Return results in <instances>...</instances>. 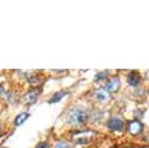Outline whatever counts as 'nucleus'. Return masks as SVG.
Segmentation results:
<instances>
[{
    "label": "nucleus",
    "mask_w": 149,
    "mask_h": 148,
    "mask_svg": "<svg viewBox=\"0 0 149 148\" xmlns=\"http://www.w3.org/2000/svg\"><path fill=\"white\" fill-rule=\"evenodd\" d=\"M86 119H87V112L84 111L83 108H72L66 114V122L72 126L81 125L86 121Z\"/></svg>",
    "instance_id": "f257e3e1"
},
{
    "label": "nucleus",
    "mask_w": 149,
    "mask_h": 148,
    "mask_svg": "<svg viewBox=\"0 0 149 148\" xmlns=\"http://www.w3.org/2000/svg\"><path fill=\"white\" fill-rule=\"evenodd\" d=\"M40 94V91L37 89H31L29 91H27L23 97H22V103L26 104V105H33L36 103L37 100V97Z\"/></svg>",
    "instance_id": "f03ea898"
},
{
    "label": "nucleus",
    "mask_w": 149,
    "mask_h": 148,
    "mask_svg": "<svg viewBox=\"0 0 149 148\" xmlns=\"http://www.w3.org/2000/svg\"><path fill=\"white\" fill-rule=\"evenodd\" d=\"M93 133L91 131H84V132H77L76 135L73 136V141L77 143H87L91 140V136Z\"/></svg>",
    "instance_id": "7ed1b4c3"
},
{
    "label": "nucleus",
    "mask_w": 149,
    "mask_h": 148,
    "mask_svg": "<svg viewBox=\"0 0 149 148\" xmlns=\"http://www.w3.org/2000/svg\"><path fill=\"white\" fill-rule=\"evenodd\" d=\"M93 97L95 98V100H98L99 103H106L109 100L111 94L104 89V87H99L97 90H94L93 92Z\"/></svg>",
    "instance_id": "20e7f679"
},
{
    "label": "nucleus",
    "mask_w": 149,
    "mask_h": 148,
    "mask_svg": "<svg viewBox=\"0 0 149 148\" xmlns=\"http://www.w3.org/2000/svg\"><path fill=\"white\" fill-rule=\"evenodd\" d=\"M142 129H143V125H142L140 121H137V120H132V121H129L128 125H127V131H128L132 135H137V134H140V133L142 132Z\"/></svg>",
    "instance_id": "39448f33"
},
{
    "label": "nucleus",
    "mask_w": 149,
    "mask_h": 148,
    "mask_svg": "<svg viewBox=\"0 0 149 148\" xmlns=\"http://www.w3.org/2000/svg\"><path fill=\"white\" fill-rule=\"evenodd\" d=\"M120 87V78L119 77H113L112 79H109L105 86V90L109 93V92H116Z\"/></svg>",
    "instance_id": "423d86ee"
},
{
    "label": "nucleus",
    "mask_w": 149,
    "mask_h": 148,
    "mask_svg": "<svg viewBox=\"0 0 149 148\" xmlns=\"http://www.w3.org/2000/svg\"><path fill=\"white\" fill-rule=\"evenodd\" d=\"M107 127L111 129V131H122L123 128V121L120 119V118H112L108 124H107Z\"/></svg>",
    "instance_id": "0eeeda50"
},
{
    "label": "nucleus",
    "mask_w": 149,
    "mask_h": 148,
    "mask_svg": "<svg viewBox=\"0 0 149 148\" xmlns=\"http://www.w3.org/2000/svg\"><path fill=\"white\" fill-rule=\"evenodd\" d=\"M127 82L132 86H136L141 82V75L137 71H130L127 76Z\"/></svg>",
    "instance_id": "6e6552de"
},
{
    "label": "nucleus",
    "mask_w": 149,
    "mask_h": 148,
    "mask_svg": "<svg viewBox=\"0 0 149 148\" xmlns=\"http://www.w3.org/2000/svg\"><path fill=\"white\" fill-rule=\"evenodd\" d=\"M29 113L28 112H22V113H20V114H17L16 117H15V119H14V125L15 126H20V125H22L28 118H29Z\"/></svg>",
    "instance_id": "1a4fd4ad"
},
{
    "label": "nucleus",
    "mask_w": 149,
    "mask_h": 148,
    "mask_svg": "<svg viewBox=\"0 0 149 148\" xmlns=\"http://www.w3.org/2000/svg\"><path fill=\"white\" fill-rule=\"evenodd\" d=\"M68 94V92L66 91H57L51 98H50V100H49V104H55V103H57V101H59L63 97H65Z\"/></svg>",
    "instance_id": "9d476101"
},
{
    "label": "nucleus",
    "mask_w": 149,
    "mask_h": 148,
    "mask_svg": "<svg viewBox=\"0 0 149 148\" xmlns=\"http://www.w3.org/2000/svg\"><path fill=\"white\" fill-rule=\"evenodd\" d=\"M55 148H72V147H71V145H70L69 142H66V141H58V142H56Z\"/></svg>",
    "instance_id": "9b49d317"
},
{
    "label": "nucleus",
    "mask_w": 149,
    "mask_h": 148,
    "mask_svg": "<svg viewBox=\"0 0 149 148\" xmlns=\"http://www.w3.org/2000/svg\"><path fill=\"white\" fill-rule=\"evenodd\" d=\"M106 76H107V71H101V72H99V73L95 76V80H97V82H100L101 79L106 78Z\"/></svg>",
    "instance_id": "f8f14e48"
},
{
    "label": "nucleus",
    "mask_w": 149,
    "mask_h": 148,
    "mask_svg": "<svg viewBox=\"0 0 149 148\" xmlns=\"http://www.w3.org/2000/svg\"><path fill=\"white\" fill-rule=\"evenodd\" d=\"M36 148H50V146L48 142H40V143H37Z\"/></svg>",
    "instance_id": "ddd939ff"
},
{
    "label": "nucleus",
    "mask_w": 149,
    "mask_h": 148,
    "mask_svg": "<svg viewBox=\"0 0 149 148\" xmlns=\"http://www.w3.org/2000/svg\"><path fill=\"white\" fill-rule=\"evenodd\" d=\"M2 134H3V129H2V126L0 125V138L2 136Z\"/></svg>",
    "instance_id": "4468645a"
},
{
    "label": "nucleus",
    "mask_w": 149,
    "mask_h": 148,
    "mask_svg": "<svg viewBox=\"0 0 149 148\" xmlns=\"http://www.w3.org/2000/svg\"><path fill=\"white\" fill-rule=\"evenodd\" d=\"M147 79H148V80H149V70H148V71H147Z\"/></svg>",
    "instance_id": "2eb2a0df"
},
{
    "label": "nucleus",
    "mask_w": 149,
    "mask_h": 148,
    "mask_svg": "<svg viewBox=\"0 0 149 148\" xmlns=\"http://www.w3.org/2000/svg\"><path fill=\"white\" fill-rule=\"evenodd\" d=\"M2 148H7V147H2Z\"/></svg>",
    "instance_id": "dca6fc26"
}]
</instances>
